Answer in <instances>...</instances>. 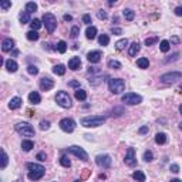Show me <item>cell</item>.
<instances>
[{
  "mask_svg": "<svg viewBox=\"0 0 182 182\" xmlns=\"http://www.w3.org/2000/svg\"><path fill=\"white\" fill-rule=\"evenodd\" d=\"M29 101L31 102V104H40L41 102V97H40V94L37 93V91H31L30 94H29Z\"/></svg>",
  "mask_w": 182,
  "mask_h": 182,
  "instance_id": "obj_19",
  "label": "cell"
},
{
  "mask_svg": "<svg viewBox=\"0 0 182 182\" xmlns=\"http://www.w3.org/2000/svg\"><path fill=\"white\" fill-rule=\"evenodd\" d=\"M90 172H91V171H90V169H84V172H83V176H81V181H83V179H87V178H88Z\"/></svg>",
  "mask_w": 182,
  "mask_h": 182,
  "instance_id": "obj_55",
  "label": "cell"
},
{
  "mask_svg": "<svg viewBox=\"0 0 182 182\" xmlns=\"http://www.w3.org/2000/svg\"><path fill=\"white\" fill-rule=\"evenodd\" d=\"M23 104V100L20 97H13L12 100L9 101V108L10 110H19Z\"/></svg>",
  "mask_w": 182,
  "mask_h": 182,
  "instance_id": "obj_17",
  "label": "cell"
},
{
  "mask_svg": "<svg viewBox=\"0 0 182 182\" xmlns=\"http://www.w3.org/2000/svg\"><path fill=\"white\" fill-rule=\"evenodd\" d=\"M127 46H128V40H127V39H121V40H118L117 43H115V49L120 50V51L125 49Z\"/></svg>",
  "mask_w": 182,
  "mask_h": 182,
  "instance_id": "obj_34",
  "label": "cell"
},
{
  "mask_svg": "<svg viewBox=\"0 0 182 182\" xmlns=\"http://www.w3.org/2000/svg\"><path fill=\"white\" fill-rule=\"evenodd\" d=\"M43 24L46 26V30L49 34H51L57 27V19L53 13H44L43 14Z\"/></svg>",
  "mask_w": 182,
  "mask_h": 182,
  "instance_id": "obj_4",
  "label": "cell"
},
{
  "mask_svg": "<svg viewBox=\"0 0 182 182\" xmlns=\"http://www.w3.org/2000/svg\"><path fill=\"white\" fill-rule=\"evenodd\" d=\"M169 49H171V43L168 40H162L159 43V50L162 53H168V51H169Z\"/></svg>",
  "mask_w": 182,
  "mask_h": 182,
  "instance_id": "obj_30",
  "label": "cell"
},
{
  "mask_svg": "<svg viewBox=\"0 0 182 182\" xmlns=\"http://www.w3.org/2000/svg\"><path fill=\"white\" fill-rule=\"evenodd\" d=\"M83 23H86V24H90L91 23V16L90 14H83Z\"/></svg>",
  "mask_w": 182,
  "mask_h": 182,
  "instance_id": "obj_50",
  "label": "cell"
},
{
  "mask_svg": "<svg viewBox=\"0 0 182 182\" xmlns=\"http://www.w3.org/2000/svg\"><path fill=\"white\" fill-rule=\"evenodd\" d=\"M101 57H102V53L100 51V50H93V51H90L88 54H87V60H88L90 63H93V64L101 61Z\"/></svg>",
  "mask_w": 182,
  "mask_h": 182,
  "instance_id": "obj_14",
  "label": "cell"
},
{
  "mask_svg": "<svg viewBox=\"0 0 182 182\" xmlns=\"http://www.w3.org/2000/svg\"><path fill=\"white\" fill-rule=\"evenodd\" d=\"M74 182H83V181H81V179H75Z\"/></svg>",
  "mask_w": 182,
  "mask_h": 182,
  "instance_id": "obj_61",
  "label": "cell"
},
{
  "mask_svg": "<svg viewBox=\"0 0 182 182\" xmlns=\"http://www.w3.org/2000/svg\"><path fill=\"white\" fill-rule=\"evenodd\" d=\"M7 164H9V157H7L6 151H4V149H2V165H0V168H2V169H4V168L7 167Z\"/></svg>",
  "mask_w": 182,
  "mask_h": 182,
  "instance_id": "obj_36",
  "label": "cell"
},
{
  "mask_svg": "<svg viewBox=\"0 0 182 182\" xmlns=\"http://www.w3.org/2000/svg\"><path fill=\"white\" fill-rule=\"evenodd\" d=\"M108 90L112 94H120L125 90V83L121 78H110L108 80Z\"/></svg>",
  "mask_w": 182,
  "mask_h": 182,
  "instance_id": "obj_5",
  "label": "cell"
},
{
  "mask_svg": "<svg viewBox=\"0 0 182 182\" xmlns=\"http://www.w3.org/2000/svg\"><path fill=\"white\" fill-rule=\"evenodd\" d=\"M155 142H157L158 145H164L165 142H167V134L158 133L157 135H155Z\"/></svg>",
  "mask_w": 182,
  "mask_h": 182,
  "instance_id": "obj_27",
  "label": "cell"
},
{
  "mask_svg": "<svg viewBox=\"0 0 182 182\" xmlns=\"http://www.w3.org/2000/svg\"><path fill=\"white\" fill-rule=\"evenodd\" d=\"M111 33L115 34V36H120V34H122V29H120V27H112L111 29Z\"/></svg>",
  "mask_w": 182,
  "mask_h": 182,
  "instance_id": "obj_51",
  "label": "cell"
},
{
  "mask_svg": "<svg viewBox=\"0 0 182 182\" xmlns=\"http://www.w3.org/2000/svg\"><path fill=\"white\" fill-rule=\"evenodd\" d=\"M182 80V73L181 71H171V73H165L159 77V81L164 84H174L176 81Z\"/></svg>",
  "mask_w": 182,
  "mask_h": 182,
  "instance_id": "obj_6",
  "label": "cell"
},
{
  "mask_svg": "<svg viewBox=\"0 0 182 182\" xmlns=\"http://www.w3.org/2000/svg\"><path fill=\"white\" fill-rule=\"evenodd\" d=\"M98 43H100V46H102V47L108 46V44H110V37H108V34H101V36L98 37Z\"/></svg>",
  "mask_w": 182,
  "mask_h": 182,
  "instance_id": "obj_32",
  "label": "cell"
},
{
  "mask_svg": "<svg viewBox=\"0 0 182 182\" xmlns=\"http://www.w3.org/2000/svg\"><path fill=\"white\" fill-rule=\"evenodd\" d=\"M171 182H182L181 179H178V178H175V179H171Z\"/></svg>",
  "mask_w": 182,
  "mask_h": 182,
  "instance_id": "obj_58",
  "label": "cell"
},
{
  "mask_svg": "<svg viewBox=\"0 0 182 182\" xmlns=\"http://www.w3.org/2000/svg\"><path fill=\"white\" fill-rule=\"evenodd\" d=\"M27 169H29V179L30 181H39V179L43 178V175L46 174V168L40 164H33L29 162L27 164Z\"/></svg>",
  "mask_w": 182,
  "mask_h": 182,
  "instance_id": "obj_1",
  "label": "cell"
},
{
  "mask_svg": "<svg viewBox=\"0 0 182 182\" xmlns=\"http://www.w3.org/2000/svg\"><path fill=\"white\" fill-rule=\"evenodd\" d=\"M122 16L125 17V20L131 22V20H134V17H135V12L131 10V9H124L122 10Z\"/></svg>",
  "mask_w": 182,
  "mask_h": 182,
  "instance_id": "obj_25",
  "label": "cell"
},
{
  "mask_svg": "<svg viewBox=\"0 0 182 182\" xmlns=\"http://www.w3.org/2000/svg\"><path fill=\"white\" fill-rule=\"evenodd\" d=\"M96 162H97V165H98V167L107 169V168L111 167L112 159H111V157H110V155L104 154V155H97V157H96Z\"/></svg>",
  "mask_w": 182,
  "mask_h": 182,
  "instance_id": "obj_11",
  "label": "cell"
},
{
  "mask_svg": "<svg viewBox=\"0 0 182 182\" xmlns=\"http://www.w3.org/2000/svg\"><path fill=\"white\" fill-rule=\"evenodd\" d=\"M80 67H81L80 57H71V59L68 60V68H70V70L77 71V70H80Z\"/></svg>",
  "mask_w": 182,
  "mask_h": 182,
  "instance_id": "obj_15",
  "label": "cell"
},
{
  "mask_svg": "<svg viewBox=\"0 0 182 182\" xmlns=\"http://www.w3.org/2000/svg\"><path fill=\"white\" fill-rule=\"evenodd\" d=\"M14 130L23 137H34L36 135V131H34L33 125L29 122H19L14 125Z\"/></svg>",
  "mask_w": 182,
  "mask_h": 182,
  "instance_id": "obj_3",
  "label": "cell"
},
{
  "mask_svg": "<svg viewBox=\"0 0 182 182\" xmlns=\"http://www.w3.org/2000/svg\"><path fill=\"white\" fill-rule=\"evenodd\" d=\"M171 44H179L181 43V39L178 37V36H172V37H171V41H169Z\"/></svg>",
  "mask_w": 182,
  "mask_h": 182,
  "instance_id": "obj_52",
  "label": "cell"
},
{
  "mask_svg": "<svg viewBox=\"0 0 182 182\" xmlns=\"http://www.w3.org/2000/svg\"><path fill=\"white\" fill-rule=\"evenodd\" d=\"M148 131H149L148 125H144V127H141V128H139V130H138V133L142 135V134H147V133H148Z\"/></svg>",
  "mask_w": 182,
  "mask_h": 182,
  "instance_id": "obj_53",
  "label": "cell"
},
{
  "mask_svg": "<svg viewBox=\"0 0 182 182\" xmlns=\"http://www.w3.org/2000/svg\"><path fill=\"white\" fill-rule=\"evenodd\" d=\"M139 49H141V46H139L138 41H135V43H133L130 46V49H128V56L130 57H135L137 53L139 51Z\"/></svg>",
  "mask_w": 182,
  "mask_h": 182,
  "instance_id": "obj_21",
  "label": "cell"
},
{
  "mask_svg": "<svg viewBox=\"0 0 182 182\" xmlns=\"http://www.w3.org/2000/svg\"><path fill=\"white\" fill-rule=\"evenodd\" d=\"M56 102L61 108H71V105H73L71 97L68 96V93H65V91H59V93L56 94Z\"/></svg>",
  "mask_w": 182,
  "mask_h": 182,
  "instance_id": "obj_7",
  "label": "cell"
},
{
  "mask_svg": "<svg viewBox=\"0 0 182 182\" xmlns=\"http://www.w3.org/2000/svg\"><path fill=\"white\" fill-rule=\"evenodd\" d=\"M34 148V142L31 141V139H23V142H22V149L24 152H29V151H31V149Z\"/></svg>",
  "mask_w": 182,
  "mask_h": 182,
  "instance_id": "obj_22",
  "label": "cell"
},
{
  "mask_svg": "<svg viewBox=\"0 0 182 182\" xmlns=\"http://www.w3.org/2000/svg\"><path fill=\"white\" fill-rule=\"evenodd\" d=\"M158 40H159V39L157 37V36H155V37H148V39H145V46L147 47H149V46H152V44H155V43H158Z\"/></svg>",
  "mask_w": 182,
  "mask_h": 182,
  "instance_id": "obj_41",
  "label": "cell"
},
{
  "mask_svg": "<svg viewBox=\"0 0 182 182\" xmlns=\"http://www.w3.org/2000/svg\"><path fill=\"white\" fill-rule=\"evenodd\" d=\"M36 158H37L39 161H41V162H43V161H46V154H44V152H39Z\"/></svg>",
  "mask_w": 182,
  "mask_h": 182,
  "instance_id": "obj_54",
  "label": "cell"
},
{
  "mask_svg": "<svg viewBox=\"0 0 182 182\" xmlns=\"http://www.w3.org/2000/svg\"><path fill=\"white\" fill-rule=\"evenodd\" d=\"M152 159H154V154H152V151H145L144 152V161L145 162H151Z\"/></svg>",
  "mask_w": 182,
  "mask_h": 182,
  "instance_id": "obj_42",
  "label": "cell"
},
{
  "mask_svg": "<svg viewBox=\"0 0 182 182\" xmlns=\"http://www.w3.org/2000/svg\"><path fill=\"white\" fill-rule=\"evenodd\" d=\"M125 164L128 167H135L137 165V158H135V149L134 148H128L125 154Z\"/></svg>",
  "mask_w": 182,
  "mask_h": 182,
  "instance_id": "obj_12",
  "label": "cell"
},
{
  "mask_svg": "<svg viewBox=\"0 0 182 182\" xmlns=\"http://www.w3.org/2000/svg\"><path fill=\"white\" fill-rule=\"evenodd\" d=\"M78 34H80V27H78V26H73V27H71V30H70L71 39H77Z\"/></svg>",
  "mask_w": 182,
  "mask_h": 182,
  "instance_id": "obj_39",
  "label": "cell"
},
{
  "mask_svg": "<svg viewBox=\"0 0 182 182\" xmlns=\"http://www.w3.org/2000/svg\"><path fill=\"white\" fill-rule=\"evenodd\" d=\"M81 125L86 128H91V127H100L105 122V117L102 115H88V117L81 118Z\"/></svg>",
  "mask_w": 182,
  "mask_h": 182,
  "instance_id": "obj_2",
  "label": "cell"
},
{
  "mask_svg": "<svg viewBox=\"0 0 182 182\" xmlns=\"http://www.w3.org/2000/svg\"><path fill=\"white\" fill-rule=\"evenodd\" d=\"M107 65H108L110 68H112V70H120V68L122 67V65H121V63L117 61V60H108Z\"/></svg>",
  "mask_w": 182,
  "mask_h": 182,
  "instance_id": "obj_33",
  "label": "cell"
},
{
  "mask_svg": "<svg viewBox=\"0 0 182 182\" xmlns=\"http://www.w3.org/2000/svg\"><path fill=\"white\" fill-rule=\"evenodd\" d=\"M179 112H181V114H182V104L179 105Z\"/></svg>",
  "mask_w": 182,
  "mask_h": 182,
  "instance_id": "obj_59",
  "label": "cell"
},
{
  "mask_svg": "<svg viewBox=\"0 0 182 182\" xmlns=\"http://www.w3.org/2000/svg\"><path fill=\"white\" fill-rule=\"evenodd\" d=\"M86 37L88 39V40H94V39L97 37V27H94V26H88L86 30Z\"/></svg>",
  "mask_w": 182,
  "mask_h": 182,
  "instance_id": "obj_20",
  "label": "cell"
},
{
  "mask_svg": "<svg viewBox=\"0 0 182 182\" xmlns=\"http://www.w3.org/2000/svg\"><path fill=\"white\" fill-rule=\"evenodd\" d=\"M174 12H175L176 16H182V6H178L175 10H174Z\"/></svg>",
  "mask_w": 182,
  "mask_h": 182,
  "instance_id": "obj_56",
  "label": "cell"
},
{
  "mask_svg": "<svg viewBox=\"0 0 182 182\" xmlns=\"http://www.w3.org/2000/svg\"><path fill=\"white\" fill-rule=\"evenodd\" d=\"M97 17H98L100 20H105L108 17L107 12H105V10H98V12H97Z\"/></svg>",
  "mask_w": 182,
  "mask_h": 182,
  "instance_id": "obj_45",
  "label": "cell"
},
{
  "mask_svg": "<svg viewBox=\"0 0 182 182\" xmlns=\"http://www.w3.org/2000/svg\"><path fill=\"white\" fill-rule=\"evenodd\" d=\"M9 7H12V2H9V0H3V2H0V9H2V10L6 12Z\"/></svg>",
  "mask_w": 182,
  "mask_h": 182,
  "instance_id": "obj_43",
  "label": "cell"
},
{
  "mask_svg": "<svg viewBox=\"0 0 182 182\" xmlns=\"http://www.w3.org/2000/svg\"><path fill=\"white\" fill-rule=\"evenodd\" d=\"M53 73L56 75H64L65 74V65L63 64H57L53 67Z\"/></svg>",
  "mask_w": 182,
  "mask_h": 182,
  "instance_id": "obj_26",
  "label": "cell"
},
{
  "mask_svg": "<svg viewBox=\"0 0 182 182\" xmlns=\"http://www.w3.org/2000/svg\"><path fill=\"white\" fill-rule=\"evenodd\" d=\"M121 100L127 105H137V104H141L142 102V97L137 93H125L121 97Z\"/></svg>",
  "mask_w": 182,
  "mask_h": 182,
  "instance_id": "obj_8",
  "label": "cell"
},
{
  "mask_svg": "<svg viewBox=\"0 0 182 182\" xmlns=\"http://www.w3.org/2000/svg\"><path fill=\"white\" fill-rule=\"evenodd\" d=\"M64 20H65V22H71V20H73V17H71L70 14H64Z\"/></svg>",
  "mask_w": 182,
  "mask_h": 182,
  "instance_id": "obj_57",
  "label": "cell"
},
{
  "mask_svg": "<svg viewBox=\"0 0 182 182\" xmlns=\"http://www.w3.org/2000/svg\"><path fill=\"white\" fill-rule=\"evenodd\" d=\"M74 96H75V98H77L78 101H84V100L87 98V93L84 91V90H81V88H78L77 91H75Z\"/></svg>",
  "mask_w": 182,
  "mask_h": 182,
  "instance_id": "obj_35",
  "label": "cell"
},
{
  "mask_svg": "<svg viewBox=\"0 0 182 182\" xmlns=\"http://www.w3.org/2000/svg\"><path fill=\"white\" fill-rule=\"evenodd\" d=\"M60 164H61V165H63L64 168H70V167H71V161L68 159L67 155H63V157L60 158Z\"/></svg>",
  "mask_w": 182,
  "mask_h": 182,
  "instance_id": "obj_37",
  "label": "cell"
},
{
  "mask_svg": "<svg viewBox=\"0 0 182 182\" xmlns=\"http://www.w3.org/2000/svg\"><path fill=\"white\" fill-rule=\"evenodd\" d=\"M59 125L64 133H73L75 130V121L73 118H63Z\"/></svg>",
  "mask_w": 182,
  "mask_h": 182,
  "instance_id": "obj_10",
  "label": "cell"
},
{
  "mask_svg": "<svg viewBox=\"0 0 182 182\" xmlns=\"http://www.w3.org/2000/svg\"><path fill=\"white\" fill-rule=\"evenodd\" d=\"M13 49H14V40L13 39H3V41H2V50L4 53H7V51H12Z\"/></svg>",
  "mask_w": 182,
  "mask_h": 182,
  "instance_id": "obj_16",
  "label": "cell"
},
{
  "mask_svg": "<svg viewBox=\"0 0 182 182\" xmlns=\"http://www.w3.org/2000/svg\"><path fill=\"white\" fill-rule=\"evenodd\" d=\"M179 130H181V131H182V122H181V124H179Z\"/></svg>",
  "mask_w": 182,
  "mask_h": 182,
  "instance_id": "obj_60",
  "label": "cell"
},
{
  "mask_svg": "<svg viewBox=\"0 0 182 182\" xmlns=\"http://www.w3.org/2000/svg\"><path fill=\"white\" fill-rule=\"evenodd\" d=\"M56 50L59 53H61V54H64V53L67 51V43L63 41V40H60L59 43H57V46H56Z\"/></svg>",
  "mask_w": 182,
  "mask_h": 182,
  "instance_id": "obj_31",
  "label": "cell"
},
{
  "mask_svg": "<svg viewBox=\"0 0 182 182\" xmlns=\"http://www.w3.org/2000/svg\"><path fill=\"white\" fill-rule=\"evenodd\" d=\"M67 151L70 152V154L75 155L77 158H80L81 161H88V154H87L86 151H84V148H81V147H77V145H71V147H68Z\"/></svg>",
  "mask_w": 182,
  "mask_h": 182,
  "instance_id": "obj_9",
  "label": "cell"
},
{
  "mask_svg": "<svg viewBox=\"0 0 182 182\" xmlns=\"http://www.w3.org/2000/svg\"><path fill=\"white\" fill-rule=\"evenodd\" d=\"M30 27H31V30H34V31H37L41 27V22L40 20H37V19H34V20H31V23H30Z\"/></svg>",
  "mask_w": 182,
  "mask_h": 182,
  "instance_id": "obj_40",
  "label": "cell"
},
{
  "mask_svg": "<svg viewBox=\"0 0 182 182\" xmlns=\"http://www.w3.org/2000/svg\"><path fill=\"white\" fill-rule=\"evenodd\" d=\"M37 10V4L34 3V2H29V3H26V12L29 13H33Z\"/></svg>",
  "mask_w": 182,
  "mask_h": 182,
  "instance_id": "obj_38",
  "label": "cell"
},
{
  "mask_svg": "<svg viewBox=\"0 0 182 182\" xmlns=\"http://www.w3.org/2000/svg\"><path fill=\"white\" fill-rule=\"evenodd\" d=\"M39 86H40L41 91H50V90L54 87V81L50 77H43L40 80V83H39Z\"/></svg>",
  "mask_w": 182,
  "mask_h": 182,
  "instance_id": "obj_13",
  "label": "cell"
},
{
  "mask_svg": "<svg viewBox=\"0 0 182 182\" xmlns=\"http://www.w3.org/2000/svg\"><path fill=\"white\" fill-rule=\"evenodd\" d=\"M68 87H71V88H80V81H77V80H71V81H68Z\"/></svg>",
  "mask_w": 182,
  "mask_h": 182,
  "instance_id": "obj_46",
  "label": "cell"
},
{
  "mask_svg": "<svg viewBox=\"0 0 182 182\" xmlns=\"http://www.w3.org/2000/svg\"><path fill=\"white\" fill-rule=\"evenodd\" d=\"M26 37H27V40H30V41H36V40H39V33L37 31H34V30H30V31H27L26 33Z\"/></svg>",
  "mask_w": 182,
  "mask_h": 182,
  "instance_id": "obj_28",
  "label": "cell"
},
{
  "mask_svg": "<svg viewBox=\"0 0 182 182\" xmlns=\"http://www.w3.org/2000/svg\"><path fill=\"white\" fill-rule=\"evenodd\" d=\"M49 128H50V122H49V121H44V120L41 121V122H40V130L47 131Z\"/></svg>",
  "mask_w": 182,
  "mask_h": 182,
  "instance_id": "obj_47",
  "label": "cell"
},
{
  "mask_svg": "<svg viewBox=\"0 0 182 182\" xmlns=\"http://www.w3.org/2000/svg\"><path fill=\"white\" fill-rule=\"evenodd\" d=\"M137 65H138L139 68H142V70H145V68L149 67V60L147 59V57H141V59L137 60Z\"/></svg>",
  "mask_w": 182,
  "mask_h": 182,
  "instance_id": "obj_24",
  "label": "cell"
},
{
  "mask_svg": "<svg viewBox=\"0 0 182 182\" xmlns=\"http://www.w3.org/2000/svg\"><path fill=\"white\" fill-rule=\"evenodd\" d=\"M133 178L135 179L137 182H145V174L142 171H135L133 174Z\"/></svg>",
  "mask_w": 182,
  "mask_h": 182,
  "instance_id": "obj_29",
  "label": "cell"
},
{
  "mask_svg": "<svg viewBox=\"0 0 182 182\" xmlns=\"http://www.w3.org/2000/svg\"><path fill=\"white\" fill-rule=\"evenodd\" d=\"M169 171H171V172H174V174H178L179 172V165H178V164H171Z\"/></svg>",
  "mask_w": 182,
  "mask_h": 182,
  "instance_id": "obj_48",
  "label": "cell"
},
{
  "mask_svg": "<svg viewBox=\"0 0 182 182\" xmlns=\"http://www.w3.org/2000/svg\"><path fill=\"white\" fill-rule=\"evenodd\" d=\"M88 73H91V74H100V73H101V70H100L98 67H90L88 68Z\"/></svg>",
  "mask_w": 182,
  "mask_h": 182,
  "instance_id": "obj_49",
  "label": "cell"
},
{
  "mask_svg": "<svg viewBox=\"0 0 182 182\" xmlns=\"http://www.w3.org/2000/svg\"><path fill=\"white\" fill-rule=\"evenodd\" d=\"M27 73H29V74H31V75H36V74H39V68L36 67V65H29Z\"/></svg>",
  "mask_w": 182,
  "mask_h": 182,
  "instance_id": "obj_44",
  "label": "cell"
},
{
  "mask_svg": "<svg viewBox=\"0 0 182 182\" xmlns=\"http://www.w3.org/2000/svg\"><path fill=\"white\" fill-rule=\"evenodd\" d=\"M19 20H20V23L22 24H27V23H31L30 22V13L29 12H22L20 13V16H19Z\"/></svg>",
  "mask_w": 182,
  "mask_h": 182,
  "instance_id": "obj_23",
  "label": "cell"
},
{
  "mask_svg": "<svg viewBox=\"0 0 182 182\" xmlns=\"http://www.w3.org/2000/svg\"><path fill=\"white\" fill-rule=\"evenodd\" d=\"M4 65H6L7 71H10V73H16L17 68H19V64H17L14 60H12V59L6 60V61H4Z\"/></svg>",
  "mask_w": 182,
  "mask_h": 182,
  "instance_id": "obj_18",
  "label": "cell"
}]
</instances>
